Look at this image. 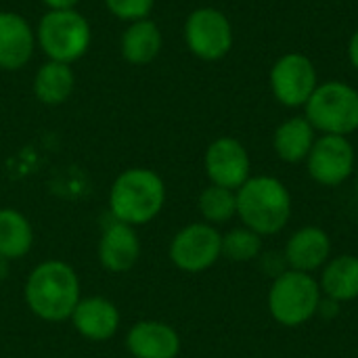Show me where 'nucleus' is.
Segmentation results:
<instances>
[{
    "instance_id": "obj_10",
    "label": "nucleus",
    "mask_w": 358,
    "mask_h": 358,
    "mask_svg": "<svg viewBox=\"0 0 358 358\" xmlns=\"http://www.w3.org/2000/svg\"><path fill=\"white\" fill-rule=\"evenodd\" d=\"M355 166L357 153L348 136L321 134L306 157L308 174L321 187H340L355 174Z\"/></svg>"
},
{
    "instance_id": "obj_16",
    "label": "nucleus",
    "mask_w": 358,
    "mask_h": 358,
    "mask_svg": "<svg viewBox=\"0 0 358 358\" xmlns=\"http://www.w3.org/2000/svg\"><path fill=\"white\" fill-rule=\"evenodd\" d=\"M73 329L90 342H107L120 329V308L101 296L82 298L69 317Z\"/></svg>"
},
{
    "instance_id": "obj_12",
    "label": "nucleus",
    "mask_w": 358,
    "mask_h": 358,
    "mask_svg": "<svg viewBox=\"0 0 358 358\" xmlns=\"http://www.w3.org/2000/svg\"><path fill=\"white\" fill-rule=\"evenodd\" d=\"M36 29L15 10H0V69H23L36 48Z\"/></svg>"
},
{
    "instance_id": "obj_1",
    "label": "nucleus",
    "mask_w": 358,
    "mask_h": 358,
    "mask_svg": "<svg viewBox=\"0 0 358 358\" xmlns=\"http://www.w3.org/2000/svg\"><path fill=\"white\" fill-rule=\"evenodd\" d=\"M23 294L27 308L48 323L67 321L82 300L78 273L63 260L40 262L29 273Z\"/></svg>"
},
{
    "instance_id": "obj_2",
    "label": "nucleus",
    "mask_w": 358,
    "mask_h": 358,
    "mask_svg": "<svg viewBox=\"0 0 358 358\" xmlns=\"http://www.w3.org/2000/svg\"><path fill=\"white\" fill-rule=\"evenodd\" d=\"M292 193L275 176H250L237 189V218L260 237L281 233L292 220Z\"/></svg>"
},
{
    "instance_id": "obj_14",
    "label": "nucleus",
    "mask_w": 358,
    "mask_h": 358,
    "mask_svg": "<svg viewBox=\"0 0 358 358\" xmlns=\"http://www.w3.org/2000/svg\"><path fill=\"white\" fill-rule=\"evenodd\" d=\"M141 258V241L136 229L113 218L99 239V262L109 273H128Z\"/></svg>"
},
{
    "instance_id": "obj_13",
    "label": "nucleus",
    "mask_w": 358,
    "mask_h": 358,
    "mask_svg": "<svg viewBox=\"0 0 358 358\" xmlns=\"http://www.w3.org/2000/svg\"><path fill=\"white\" fill-rule=\"evenodd\" d=\"M283 258L287 268L313 275L315 271H321L331 258V239L321 227H302L287 239Z\"/></svg>"
},
{
    "instance_id": "obj_27",
    "label": "nucleus",
    "mask_w": 358,
    "mask_h": 358,
    "mask_svg": "<svg viewBox=\"0 0 358 358\" xmlns=\"http://www.w3.org/2000/svg\"><path fill=\"white\" fill-rule=\"evenodd\" d=\"M357 193H358V178H357Z\"/></svg>"
},
{
    "instance_id": "obj_17",
    "label": "nucleus",
    "mask_w": 358,
    "mask_h": 358,
    "mask_svg": "<svg viewBox=\"0 0 358 358\" xmlns=\"http://www.w3.org/2000/svg\"><path fill=\"white\" fill-rule=\"evenodd\" d=\"M164 46V36L159 25L147 17L126 25L120 38L122 59L130 65H149L157 59Z\"/></svg>"
},
{
    "instance_id": "obj_24",
    "label": "nucleus",
    "mask_w": 358,
    "mask_h": 358,
    "mask_svg": "<svg viewBox=\"0 0 358 358\" xmlns=\"http://www.w3.org/2000/svg\"><path fill=\"white\" fill-rule=\"evenodd\" d=\"M105 6L115 19L132 23L147 19L155 6V0H105Z\"/></svg>"
},
{
    "instance_id": "obj_11",
    "label": "nucleus",
    "mask_w": 358,
    "mask_h": 358,
    "mask_svg": "<svg viewBox=\"0 0 358 358\" xmlns=\"http://www.w3.org/2000/svg\"><path fill=\"white\" fill-rule=\"evenodd\" d=\"M203 170L210 185L237 191L252 176V159L241 141L235 136H218L206 149Z\"/></svg>"
},
{
    "instance_id": "obj_8",
    "label": "nucleus",
    "mask_w": 358,
    "mask_h": 358,
    "mask_svg": "<svg viewBox=\"0 0 358 358\" xmlns=\"http://www.w3.org/2000/svg\"><path fill=\"white\" fill-rule=\"evenodd\" d=\"M319 84L317 67L304 52L281 55L268 71V86L273 96L287 109L304 107Z\"/></svg>"
},
{
    "instance_id": "obj_21",
    "label": "nucleus",
    "mask_w": 358,
    "mask_h": 358,
    "mask_svg": "<svg viewBox=\"0 0 358 358\" xmlns=\"http://www.w3.org/2000/svg\"><path fill=\"white\" fill-rule=\"evenodd\" d=\"M31 245H34V229L29 220L13 208H2L0 210V258L6 262L21 260L23 256L29 254Z\"/></svg>"
},
{
    "instance_id": "obj_15",
    "label": "nucleus",
    "mask_w": 358,
    "mask_h": 358,
    "mask_svg": "<svg viewBox=\"0 0 358 358\" xmlns=\"http://www.w3.org/2000/svg\"><path fill=\"white\" fill-rule=\"evenodd\" d=\"M178 331L164 321H138L126 336V348L134 358H176L180 355Z\"/></svg>"
},
{
    "instance_id": "obj_9",
    "label": "nucleus",
    "mask_w": 358,
    "mask_h": 358,
    "mask_svg": "<svg viewBox=\"0 0 358 358\" xmlns=\"http://www.w3.org/2000/svg\"><path fill=\"white\" fill-rule=\"evenodd\" d=\"M168 254L178 271L203 273L222 258V233L208 222H191L172 237Z\"/></svg>"
},
{
    "instance_id": "obj_4",
    "label": "nucleus",
    "mask_w": 358,
    "mask_h": 358,
    "mask_svg": "<svg viewBox=\"0 0 358 358\" xmlns=\"http://www.w3.org/2000/svg\"><path fill=\"white\" fill-rule=\"evenodd\" d=\"M90 42V23L78 8L46 10L38 21L36 44L48 61L71 65L88 52Z\"/></svg>"
},
{
    "instance_id": "obj_5",
    "label": "nucleus",
    "mask_w": 358,
    "mask_h": 358,
    "mask_svg": "<svg viewBox=\"0 0 358 358\" xmlns=\"http://www.w3.org/2000/svg\"><path fill=\"white\" fill-rule=\"evenodd\" d=\"M323 294L319 281L308 273L283 271L268 289V313L283 327H302L319 315Z\"/></svg>"
},
{
    "instance_id": "obj_26",
    "label": "nucleus",
    "mask_w": 358,
    "mask_h": 358,
    "mask_svg": "<svg viewBox=\"0 0 358 358\" xmlns=\"http://www.w3.org/2000/svg\"><path fill=\"white\" fill-rule=\"evenodd\" d=\"M42 4L48 10H59V8H76L80 0H42Z\"/></svg>"
},
{
    "instance_id": "obj_18",
    "label": "nucleus",
    "mask_w": 358,
    "mask_h": 358,
    "mask_svg": "<svg viewBox=\"0 0 358 358\" xmlns=\"http://www.w3.org/2000/svg\"><path fill=\"white\" fill-rule=\"evenodd\" d=\"M321 294L338 304L358 300V256L342 254L329 258L321 268Z\"/></svg>"
},
{
    "instance_id": "obj_6",
    "label": "nucleus",
    "mask_w": 358,
    "mask_h": 358,
    "mask_svg": "<svg viewBox=\"0 0 358 358\" xmlns=\"http://www.w3.org/2000/svg\"><path fill=\"white\" fill-rule=\"evenodd\" d=\"M304 117L319 134H355L358 130V90L340 80L319 84L304 105Z\"/></svg>"
},
{
    "instance_id": "obj_3",
    "label": "nucleus",
    "mask_w": 358,
    "mask_h": 358,
    "mask_svg": "<svg viewBox=\"0 0 358 358\" xmlns=\"http://www.w3.org/2000/svg\"><path fill=\"white\" fill-rule=\"evenodd\" d=\"M166 182L151 168L124 170L109 189V212L130 227L147 224L166 206Z\"/></svg>"
},
{
    "instance_id": "obj_20",
    "label": "nucleus",
    "mask_w": 358,
    "mask_h": 358,
    "mask_svg": "<svg viewBox=\"0 0 358 358\" xmlns=\"http://www.w3.org/2000/svg\"><path fill=\"white\" fill-rule=\"evenodd\" d=\"M73 88H76V73L71 65L48 61V59L38 67L31 84L34 96L48 107H57L69 101Z\"/></svg>"
},
{
    "instance_id": "obj_19",
    "label": "nucleus",
    "mask_w": 358,
    "mask_h": 358,
    "mask_svg": "<svg viewBox=\"0 0 358 358\" xmlns=\"http://www.w3.org/2000/svg\"><path fill=\"white\" fill-rule=\"evenodd\" d=\"M317 141V130L304 115H294L281 122L273 134V149L277 157L285 164L306 162L313 145Z\"/></svg>"
},
{
    "instance_id": "obj_23",
    "label": "nucleus",
    "mask_w": 358,
    "mask_h": 358,
    "mask_svg": "<svg viewBox=\"0 0 358 358\" xmlns=\"http://www.w3.org/2000/svg\"><path fill=\"white\" fill-rule=\"evenodd\" d=\"M262 252V237L248 227L231 229L222 235V258L231 262H252Z\"/></svg>"
},
{
    "instance_id": "obj_7",
    "label": "nucleus",
    "mask_w": 358,
    "mask_h": 358,
    "mask_svg": "<svg viewBox=\"0 0 358 358\" xmlns=\"http://www.w3.org/2000/svg\"><path fill=\"white\" fill-rule=\"evenodd\" d=\"M182 38L193 57L214 63L231 52L235 31L231 19L220 8L199 6L187 15L182 25Z\"/></svg>"
},
{
    "instance_id": "obj_22",
    "label": "nucleus",
    "mask_w": 358,
    "mask_h": 358,
    "mask_svg": "<svg viewBox=\"0 0 358 358\" xmlns=\"http://www.w3.org/2000/svg\"><path fill=\"white\" fill-rule=\"evenodd\" d=\"M199 214L203 222L216 227L233 220L237 216V191L218 187V185H208L197 199Z\"/></svg>"
},
{
    "instance_id": "obj_25",
    "label": "nucleus",
    "mask_w": 358,
    "mask_h": 358,
    "mask_svg": "<svg viewBox=\"0 0 358 358\" xmlns=\"http://www.w3.org/2000/svg\"><path fill=\"white\" fill-rule=\"evenodd\" d=\"M348 61H350V65L355 67V71L358 73V29L348 40Z\"/></svg>"
}]
</instances>
